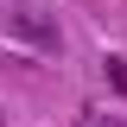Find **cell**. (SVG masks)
I'll return each mask as SVG.
<instances>
[{
    "instance_id": "6da1fadb",
    "label": "cell",
    "mask_w": 127,
    "mask_h": 127,
    "mask_svg": "<svg viewBox=\"0 0 127 127\" xmlns=\"http://www.w3.org/2000/svg\"><path fill=\"white\" fill-rule=\"evenodd\" d=\"M13 32L26 38V45H38V51H57V32H51L45 19H13Z\"/></svg>"
},
{
    "instance_id": "7a4b0ae2",
    "label": "cell",
    "mask_w": 127,
    "mask_h": 127,
    "mask_svg": "<svg viewBox=\"0 0 127 127\" xmlns=\"http://www.w3.org/2000/svg\"><path fill=\"white\" fill-rule=\"evenodd\" d=\"M108 83H114V89H127V64H121V57H108Z\"/></svg>"
}]
</instances>
